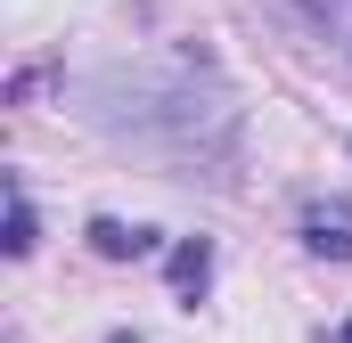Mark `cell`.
Masks as SVG:
<instances>
[{
	"mask_svg": "<svg viewBox=\"0 0 352 343\" xmlns=\"http://www.w3.org/2000/svg\"><path fill=\"white\" fill-rule=\"evenodd\" d=\"M303 246L344 261L352 254V213H344V204H311V213H303Z\"/></svg>",
	"mask_w": 352,
	"mask_h": 343,
	"instance_id": "1",
	"label": "cell"
},
{
	"mask_svg": "<svg viewBox=\"0 0 352 343\" xmlns=\"http://www.w3.org/2000/svg\"><path fill=\"white\" fill-rule=\"evenodd\" d=\"M90 246L107 261H140V254H156V229H123V221H90Z\"/></svg>",
	"mask_w": 352,
	"mask_h": 343,
	"instance_id": "2",
	"label": "cell"
},
{
	"mask_svg": "<svg viewBox=\"0 0 352 343\" xmlns=\"http://www.w3.org/2000/svg\"><path fill=\"white\" fill-rule=\"evenodd\" d=\"M205 278H213V246H205V237L173 246V286L180 294H205Z\"/></svg>",
	"mask_w": 352,
	"mask_h": 343,
	"instance_id": "3",
	"label": "cell"
},
{
	"mask_svg": "<svg viewBox=\"0 0 352 343\" xmlns=\"http://www.w3.org/2000/svg\"><path fill=\"white\" fill-rule=\"evenodd\" d=\"M8 254H33V204H25V188H8V237H0Z\"/></svg>",
	"mask_w": 352,
	"mask_h": 343,
	"instance_id": "4",
	"label": "cell"
},
{
	"mask_svg": "<svg viewBox=\"0 0 352 343\" xmlns=\"http://www.w3.org/2000/svg\"><path fill=\"white\" fill-rule=\"evenodd\" d=\"M336 343H352V319H344V335H336Z\"/></svg>",
	"mask_w": 352,
	"mask_h": 343,
	"instance_id": "5",
	"label": "cell"
}]
</instances>
